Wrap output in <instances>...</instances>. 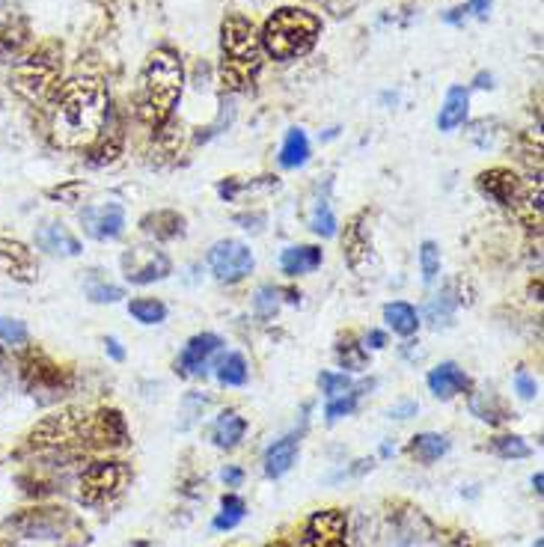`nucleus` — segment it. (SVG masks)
Instances as JSON below:
<instances>
[{"label": "nucleus", "instance_id": "1", "mask_svg": "<svg viewBox=\"0 0 544 547\" xmlns=\"http://www.w3.org/2000/svg\"><path fill=\"white\" fill-rule=\"evenodd\" d=\"M110 96L102 81L75 78L54 93L51 137L63 149H93L108 128Z\"/></svg>", "mask_w": 544, "mask_h": 547}, {"label": "nucleus", "instance_id": "2", "mask_svg": "<svg viewBox=\"0 0 544 547\" xmlns=\"http://www.w3.org/2000/svg\"><path fill=\"white\" fill-rule=\"evenodd\" d=\"M185 66L173 48H155L140 72L137 84V113L149 128H161L182 99Z\"/></svg>", "mask_w": 544, "mask_h": 547}, {"label": "nucleus", "instance_id": "3", "mask_svg": "<svg viewBox=\"0 0 544 547\" xmlns=\"http://www.w3.org/2000/svg\"><path fill=\"white\" fill-rule=\"evenodd\" d=\"M262 42L244 15H229L220 24V84L229 93H244L262 72Z\"/></svg>", "mask_w": 544, "mask_h": 547}, {"label": "nucleus", "instance_id": "4", "mask_svg": "<svg viewBox=\"0 0 544 547\" xmlns=\"http://www.w3.org/2000/svg\"><path fill=\"white\" fill-rule=\"evenodd\" d=\"M319 36H322V21L313 12L298 6H283L265 21L259 42L271 60L289 63V60L307 57L316 48Z\"/></svg>", "mask_w": 544, "mask_h": 547}, {"label": "nucleus", "instance_id": "5", "mask_svg": "<svg viewBox=\"0 0 544 547\" xmlns=\"http://www.w3.org/2000/svg\"><path fill=\"white\" fill-rule=\"evenodd\" d=\"M60 75H63V51L57 45H39L12 66L9 84L21 99L45 102L60 90Z\"/></svg>", "mask_w": 544, "mask_h": 547}, {"label": "nucleus", "instance_id": "6", "mask_svg": "<svg viewBox=\"0 0 544 547\" xmlns=\"http://www.w3.org/2000/svg\"><path fill=\"white\" fill-rule=\"evenodd\" d=\"M27 449L39 452H84L90 449V414L78 408L57 411L45 417L30 435Z\"/></svg>", "mask_w": 544, "mask_h": 547}, {"label": "nucleus", "instance_id": "7", "mask_svg": "<svg viewBox=\"0 0 544 547\" xmlns=\"http://www.w3.org/2000/svg\"><path fill=\"white\" fill-rule=\"evenodd\" d=\"M128 479L131 473L125 461H116V458L90 461L78 470V503L87 509H105L122 497Z\"/></svg>", "mask_w": 544, "mask_h": 547}, {"label": "nucleus", "instance_id": "8", "mask_svg": "<svg viewBox=\"0 0 544 547\" xmlns=\"http://www.w3.org/2000/svg\"><path fill=\"white\" fill-rule=\"evenodd\" d=\"M6 527L18 533L21 539H63L75 527V518L57 506H36L9 518Z\"/></svg>", "mask_w": 544, "mask_h": 547}, {"label": "nucleus", "instance_id": "9", "mask_svg": "<svg viewBox=\"0 0 544 547\" xmlns=\"http://www.w3.org/2000/svg\"><path fill=\"white\" fill-rule=\"evenodd\" d=\"M253 265H256L253 250L244 241L223 238L209 250V268L220 283H241L253 271Z\"/></svg>", "mask_w": 544, "mask_h": 547}, {"label": "nucleus", "instance_id": "10", "mask_svg": "<svg viewBox=\"0 0 544 547\" xmlns=\"http://www.w3.org/2000/svg\"><path fill=\"white\" fill-rule=\"evenodd\" d=\"M220 354H223V339L218 333H197L182 348V354L176 360V372H182L188 378H206L209 369L218 366Z\"/></svg>", "mask_w": 544, "mask_h": 547}, {"label": "nucleus", "instance_id": "11", "mask_svg": "<svg viewBox=\"0 0 544 547\" xmlns=\"http://www.w3.org/2000/svg\"><path fill=\"white\" fill-rule=\"evenodd\" d=\"M170 259L167 253L155 250V247H134L122 253V274L128 283L134 286H149L155 280H164L170 274Z\"/></svg>", "mask_w": 544, "mask_h": 547}, {"label": "nucleus", "instance_id": "12", "mask_svg": "<svg viewBox=\"0 0 544 547\" xmlns=\"http://www.w3.org/2000/svg\"><path fill=\"white\" fill-rule=\"evenodd\" d=\"M476 185H479L482 197H488L491 203H497V206H503L509 212H515V206L521 203L524 188H527V182L518 173L506 170V167H494V170L479 173Z\"/></svg>", "mask_w": 544, "mask_h": 547}, {"label": "nucleus", "instance_id": "13", "mask_svg": "<svg viewBox=\"0 0 544 547\" xmlns=\"http://www.w3.org/2000/svg\"><path fill=\"white\" fill-rule=\"evenodd\" d=\"M81 226L96 241H113V238H119L125 232V209L116 200L87 206L81 212Z\"/></svg>", "mask_w": 544, "mask_h": 547}, {"label": "nucleus", "instance_id": "14", "mask_svg": "<svg viewBox=\"0 0 544 547\" xmlns=\"http://www.w3.org/2000/svg\"><path fill=\"white\" fill-rule=\"evenodd\" d=\"M128 446V426L116 408H105L90 417V449H125Z\"/></svg>", "mask_w": 544, "mask_h": 547}, {"label": "nucleus", "instance_id": "15", "mask_svg": "<svg viewBox=\"0 0 544 547\" xmlns=\"http://www.w3.org/2000/svg\"><path fill=\"white\" fill-rule=\"evenodd\" d=\"M345 533H348V521H345V512L339 509H325V512H316L307 527H304V547H330L336 542H345Z\"/></svg>", "mask_w": 544, "mask_h": 547}, {"label": "nucleus", "instance_id": "16", "mask_svg": "<svg viewBox=\"0 0 544 547\" xmlns=\"http://www.w3.org/2000/svg\"><path fill=\"white\" fill-rule=\"evenodd\" d=\"M464 280L461 277H455V280H449L440 292H437L435 298H429V304H426V322L432 325V328H446L449 322H452V316H455V310L458 307H464V304H470V298H464Z\"/></svg>", "mask_w": 544, "mask_h": 547}, {"label": "nucleus", "instance_id": "17", "mask_svg": "<svg viewBox=\"0 0 544 547\" xmlns=\"http://www.w3.org/2000/svg\"><path fill=\"white\" fill-rule=\"evenodd\" d=\"M0 274L3 277H12V280H21V283H30L36 277V259H33V253L21 241L0 238Z\"/></svg>", "mask_w": 544, "mask_h": 547}, {"label": "nucleus", "instance_id": "18", "mask_svg": "<svg viewBox=\"0 0 544 547\" xmlns=\"http://www.w3.org/2000/svg\"><path fill=\"white\" fill-rule=\"evenodd\" d=\"M322 247L316 244H295V247H286L280 253V271L286 277H304V274H313L316 268H322Z\"/></svg>", "mask_w": 544, "mask_h": 547}, {"label": "nucleus", "instance_id": "19", "mask_svg": "<svg viewBox=\"0 0 544 547\" xmlns=\"http://www.w3.org/2000/svg\"><path fill=\"white\" fill-rule=\"evenodd\" d=\"M363 220H366V215L351 218V223L345 226V238H342L345 259L354 271H360L372 256V238H369V229L363 226Z\"/></svg>", "mask_w": 544, "mask_h": 547}, {"label": "nucleus", "instance_id": "20", "mask_svg": "<svg viewBox=\"0 0 544 547\" xmlns=\"http://www.w3.org/2000/svg\"><path fill=\"white\" fill-rule=\"evenodd\" d=\"M36 247L45 250V253H54V256H78L84 250L81 241L63 223H45V226H39Z\"/></svg>", "mask_w": 544, "mask_h": 547}, {"label": "nucleus", "instance_id": "21", "mask_svg": "<svg viewBox=\"0 0 544 547\" xmlns=\"http://www.w3.org/2000/svg\"><path fill=\"white\" fill-rule=\"evenodd\" d=\"M298 443H301V435H286V438L274 440L265 452V476L268 479H280L286 476L292 467H295V458H298Z\"/></svg>", "mask_w": 544, "mask_h": 547}, {"label": "nucleus", "instance_id": "22", "mask_svg": "<svg viewBox=\"0 0 544 547\" xmlns=\"http://www.w3.org/2000/svg\"><path fill=\"white\" fill-rule=\"evenodd\" d=\"M429 390L435 393L437 399H452L464 390H470V378L461 366L455 363H440L429 372Z\"/></svg>", "mask_w": 544, "mask_h": 547}, {"label": "nucleus", "instance_id": "23", "mask_svg": "<svg viewBox=\"0 0 544 547\" xmlns=\"http://www.w3.org/2000/svg\"><path fill=\"white\" fill-rule=\"evenodd\" d=\"M467 108H470V96L464 87H452L443 99V108L437 113V128L440 131H455L458 125H464L467 119Z\"/></svg>", "mask_w": 544, "mask_h": 547}, {"label": "nucleus", "instance_id": "24", "mask_svg": "<svg viewBox=\"0 0 544 547\" xmlns=\"http://www.w3.org/2000/svg\"><path fill=\"white\" fill-rule=\"evenodd\" d=\"M244 435H247V420L235 411H223L212 426V440L220 449H235Z\"/></svg>", "mask_w": 544, "mask_h": 547}, {"label": "nucleus", "instance_id": "25", "mask_svg": "<svg viewBox=\"0 0 544 547\" xmlns=\"http://www.w3.org/2000/svg\"><path fill=\"white\" fill-rule=\"evenodd\" d=\"M143 232L152 235L155 241H173L185 232V218L176 212H155L143 218Z\"/></svg>", "mask_w": 544, "mask_h": 547}, {"label": "nucleus", "instance_id": "26", "mask_svg": "<svg viewBox=\"0 0 544 547\" xmlns=\"http://www.w3.org/2000/svg\"><path fill=\"white\" fill-rule=\"evenodd\" d=\"M449 452V438L446 435H435V432H423L408 443V455L420 464H432L437 458H443Z\"/></svg>", "mask_w": 544, "mask_h": 547}, {"label": "nucleus", "instance_id": "27", "mask_svg": "<svg viewBox=\"0 0 544 547\" xmlns=\"http://www.w3.org/2000/svg\"><path fill=\"white\" fill-rule=\"evenodd\" d=\"M310 161V140L301 128H292L283 140V149H280V164L286 170H298Z\"/></svg>", "mask_w": 544, "mask_h": 547}, {"label": "nucleus", "instance_id": "28", "mask_svg": "<svg viewBox=\"0 0 544 547\" xmlns=\"http://www.w3.org/2000/svg\"><path fill=\"white\" fill-rule=\"evenodd\" d=\"M384 322L387 328L399 336H411L420 328V313L408 304V301H396V304H387L384 307Z\"/></svg>", "mask_w": 544, "mask_h": 547}, {"label": "nucleus", "instance_id": "29", "mask_svg": "<svg viewBox=\"0 0 544 547\" xmlns=\"http://www.w3.org/2000/svg\"><path fill=\"white\" fill-rule=\"evenodd\" d=\"M215 369H218V381L223 387H241V384H247V360H244V354H238V351L220 354Z\"/></svg>", "mask_w": 544, "mask_h": 547}, {"label": "nucleus", "instance_id": "30", "mask_svg": "<svg viewBox=\"0 0 544 547\" xmlns=\"http://www.w3.org/2000/svg\"><path fill=\"white\" fill-rule=\"evenodd\" d=\"M470 411H473L479 420L491 423V426H500V423L506 420V408L497 402L494 393H473V396H470Z\"/></svg>", "mask_w": 544, "mask_h": 547}, {"label": "nucleus", "instance_id": "31", "mask_svg": "<svg viewBox=\"0 0 544 547\" xmlns=\"http://www.w3.org/2000/svg\"><path fill=\"white\" fill-rule=\"evenodd\" d=\"M128 313L134 316V322L140 325H161L167 319V307L158 298H134L128 304Z\"/></svg>", "mask_w": 544, "mask_h": 547}, {"label": "nucleus", "instance_id": "32", "mask_svg": "<svg viewBox=\"0 0 544 547\" xmlns=\"http://www.w3.org/2000/svg\"><path fill=\"white\" fill-rule=\"evenodd\" d=\"M336 360H339L345 369L360 372V369H366V363H369V351H366L354 336H345V339L336 345Z\"/></svg>", "mask_w": 544, "mask_h": 547}, {"label": "nucleus", "instance_id": "33", "mask_svg": "<svg viewBox=\"0 0 544 547\" xmlns=\"http://www.w3.org/2000/svg\"><path fill=\"white\" fill-rule=\"evenodd\" d=\"M244 512H247V506H244V500L238 494H223L220 515L215 518V530H232V527H238L244 521Z\"/></svg>", "mask_w": 544, "mask_h": 547}, {"label": "nucleus", "instance_id": "34", "mask_svg": "<svg viewBox=\"0 0 544 547\" xmlns=\"http://www.w3.org/2000/svg\"><path fill=\"white\" fill-rule=\"evenodd\" d=\"M283 307V289L280 286H262L253 298V310L259 319H274Z\"/></svg>", "mask_w": 544, "mask_h": 547}, {"label": "nucleus", "instance_id": "35", "mask_svg": "<svg viewBox=\"0 0 544 547\" xmlns=\"http://www.w3.org/2000/svg\"><path fill=\"white\" fill-rule=\"evenodd\" d=\"M310 226H313V232L322 235V238L336 235V215H333V209H330L327 200H316V206H313V212H310Z\"/></svg>", "mask_w": 544, "mask_h": 547}, {"label": "nucleus", "instance_id": "36", "mask_svg": "<svg viewBox=\"0 0 544 547\" xmlns=\"http://www.w3.org/2000/svg\"><path fill=\"white\" fill-rule=\"evenodd\" d=\"M491 449L500 455V458H527L533 449L524 443V438H518V435H503V438H494L491 440Z\"/></svg>", "mask_w": 544, "mask_h": 547}, {"label": "nucleus", "instance_id": "37", "mask_svg": "<svg viewBox=\"0 0 544 547\" xmlns=\"http://www.w3.org/2000/svg\"><path fill=\"white\" fill-rule=\"evenodd\" d=\"M319 384H322V393H325L327 399H339V396L354 390V384H351V378L345 372H322Z\"/></svg>", "mask_w": 544, "mask_h": 547}, {"label": "nucleus", "instance_id": "38", "mask_svg": "<svg viewBox=\"0 0 544 547\" xmlns=\"http://www.w3.org/2000/svg\"><path fill=\"white\" fill-rule=\"evenodd\" d=\"M420 268H423V280L426 286H432L440 274V250H437L435 241H423L420 247Z\"/></svg>", "mask_w": 544, "mask_h": 547}, {"label": "nucleus", "instance_id": "39", "mask_svg": "<svg viewBox=\"0 0 544 547\" xmlns=\"http://www.w3.org/2000/svg\"><path fill=\"white\" fill-rule=\"evenodd\" d=\"M0 342L21 348V345L30 342V330H27L24 322H18V319H0Z\"/></svg>", "mask_w": 544, "mask_h": 547}, {"label": "nucleus", "instance_id": "40", "mask_svg": "<svg viewBox=\"0 0 544 547\" xmlns=\"http://www.w3.org/2000/svg\"><path fill=\"white\" fill-rule=\"evenodd\" d=\"M354 411H357V393L351 390V393H345V396L327 402L325 417L330 423H336V420H342V417H351Z\"/></svg>", "mask_w": 544, "mask_h": 547}, {"label": "nucleus", "instance_id": "41", "mask_svg": "<svg viewBox=\"0 0 544 547\" xmlns=\"http://www.w3.org/2000/svg\"><path fill=\"white\" fill-rule=\"evenodd\" d=\"M515 390H518L521 399L533 402V399L539 396V381H536L527 369H518V372H515Z\"/></svg>", "mask_w": 544, "mask_h": 547}, {"label": "nucleus", "instance_id": "42", "mask_svg": "<svg viewBox=\"0 0 544 547\" xmlns=\"http://www.w3.org/2000/svg\"><path fill=\"white\" fill-rule=\"evenodd\" d=\"M90 298H93L96 304H116V301H122V298H125V292H122L119 286H108V283H102V286H90Z\"/></svg>", "mask_w": 544, "mask_h": 547}, {"label": "nucleus", "instance_id": "43", "mask_svg": "<svg viewBox=\"0 0 544 547\" xmlns=\"http://www.w3.org/2000/svg\"><path fill=\"white\" fill-rule=\"evenodd\" d=\"M414 414H417V402H402V405L390 408V417H396V420H408Z\"/></svg>", "mask_w": 544, "mask_h": 547}, {"label": "nucleus", "instance_id": "44", "mask_svg": "<svg viewBox=\"0 0 544 547\" xmlns=\"http://www.w3.org/2000/svg\"><path fill=\"white\" fill-rule=\"evenodd\" d=\"M384 345H387V333H381V330H369V333H366V345H363V348H375V351H378V348H384Z\"/></svg>", "mask_w": 544, "mask_h": 547}, {"label": "nucleus", "instance_id": "45", "mask_svg": "<svg viewBox=\"0 0 544 547\" xmlns=\"http://www.w3.org/2000/svg\"><path fill=\"white\" fill-rule=\"evenodd\" d=\"M241 479H244L241 467H226V470H223V482H226L229 488H238V485H241Z\"/></svg>", "mask_w": 544, "mask_h": 547}, {"label": "nucleus", "instance_id": "46", "mask_svg": "<svg viewBox=\"0 0 544 547\" xmlns=\"http://www.w3.org/2000/svg\"><path fill=\"white\" fill-rule=\"evenodd\" d=\"M105 348H108V354L116 360V363H122V360H125V351H122V345H119V339H116V336H108V339H105Z\"/></svg>", "mask_w": 544, "mask_h": 547}, {"label": "nucleus", "instance_id": "47", "mask_svg": "<svg viewBox=\"0 0 544 547\" xmlns=\"http://www.w3.org/2000/svg\"><path fill=\"white\" fill-rule=\"evenodd\" d=\"M467 9H470L476 18H485V15H488V9H491V0H470V3H467Z\"/></svg>", "mask_w": 544, "mask_h": 547}, {"label": "nucleus", "instance_id": "48", "mask_svg": "<svg viewBox=\"0 0 544 547\" xmlns=\"http://www.w3.org/2000/svg\"><path fill=\"white\" fill-rule=\"evenodd\" d=\"M542 482H544V476H542V473H536V476H533V485H536V494H542Z\"/></svg>", "mask_w": 544, "mask_h": 547}, {"label": "nucleus", "instance_id": "49", "mask_svg": "<svg viewBox=\"0 0 544 547\" xmlns=\"http://www.w3.org/2000/svg\"><path fill=\"white\" fill-rule=\"evenodd\" d=\"M0 547H6V545H3V542H0Z\"/></svg>", "mask_w": 544, "mask_h": 547}]
</instances>
